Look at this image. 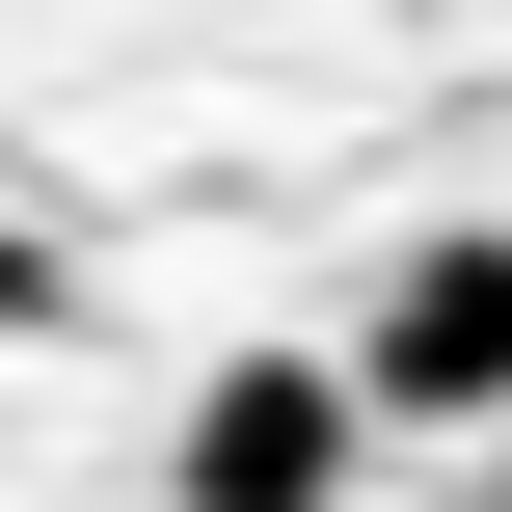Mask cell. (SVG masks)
Returning a JSON list of instances; mask_svg holds the SVG:
<instances>
[{
	"label": "cell",
	"mask_w": 512,
	"mask_h": 512,
	"mask_svg": "<svg viewBox=\"0 0 512 512\" xmlns=\"http://www.w3.org/2000/svg\"><path fill=\"white\" fill-rule=\"evenodd\" d=\"M486 512H512V486H486Z\"/></svg>",
	"instance_id": "3"
},
{
	"label": "cell",
	"mask_w": 512,
	"mask_h": 512,
	"mask_svg": "<svg viewBox=\"0 0 512 512\" xmlns=\"http://www.w3.org/2000/svg\"><path fill=\"white\" fill-rule=\"evenodd\" d=\"M351 405H378V432H486V405H512V216H459V243H405V270H378Z\"/></svg>",
	"instance_id": "2"
},
{
	"label": "cell",
	"mask_w": 512,
	"mask_h": 512,
	"mask_svg": "<svg viewBox=\"0 0 512 512\" xmlns=\"http://www.w3.org/2000/svg\"><path fill=\"white\" fill-rule=\"evenodd\" d=\"M351 459H378L351 351H216V378H189V459H162V486H189V512H351Z\"/></svg>",
	"instance_id": "1"
}]
</instances>
